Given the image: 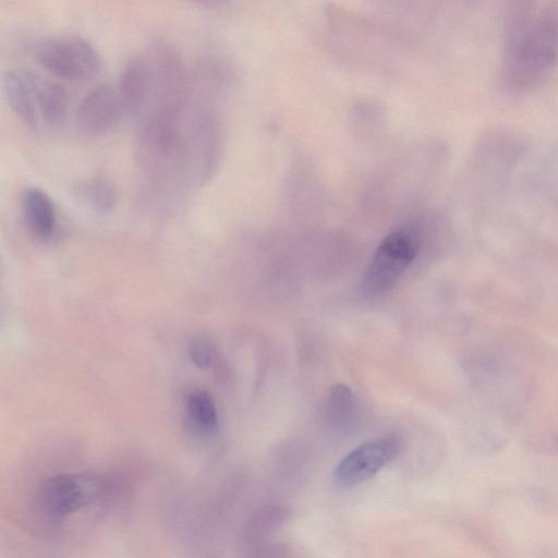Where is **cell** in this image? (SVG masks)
Instances as JSON below:
<instances>
[{
  "mask_svg": "<svg viewBox=\"0 0 558 558\" xmlns=\"http://www.w3.org/2000/svg\"><path fill=\"white\" fill-rule=\"evenodd\" d=\"M418 236L407 229L390 233L376 250L363 279L371 295L389 290L412 263L418 251Z\"/></svg>",
  "mask_w": 558,
  "mask_h": 558,
  "instance_id": "obj_4",
  "label": "cell"
},
{
  "mask_svg": "<svg viewBox=\"0 0 558 558\" xmlns=\"http://www.w3.org/2000/svg\"><path fill=\"white\" fill-rule=\"evenodd\" d=\"M198 3L210 7V8H218L223 5L228 0H195Z\"/></svg>",
  "mask_w": 558,
  "mask_h": 558,
  "instance_id": "obj_15",
  "label": "cell"
},
{
  "mask_svg": "<svg viewBox=\"0 0 558 558\" xmlns=\"http://www.w3.org/2000/svg\"><path fill=\"white\" fill-rule=\"evenodd\" d=\"M514 16L506 58L505 75L515 87L538 81L558 58V22L549 16L529 17L527 12Z\"/></svg>",
  "mask_w": 558,
  "mask_h": 558,
  "instance_id": "obj_1",
  "label": "cell"
},
{
  "mask_svg": "<svg viewBox=\"0 0 558 558\" xmlns=\"http://www.w3.org/2000/svg\"><path fill=\"white\" fill-rule=\"evenodd\" d=\"M76 190L81 198L100 213L110 211L116 204V190L107 180L92 179L78 185Z\"/></svg>",
  "mask_w": 558,
  "mask_h": 558,
  "instance_id": "obj_13",
  "label": "cell"
},
{
  "mask_svg": "<svg viewBox=\"0 0 558 558\" xmlns=\"http://www.w3.org/2000/svg\"><path fill=\"white\" fill-rule=\"evenodd\" d=\"M356 400L352 390L343 385H335L328 395L326 403V418L337 428L351 425L356 414Z\"/></svg>",
  "mask_w": 558,
  "mask_h": 558,
  "instance_id": "obj_12",
  "label": "cell"
},
{
  "mask_svg": "<svg viewBox=\"0 0 558 558\" xmlns=\"http://www.w3.org/2000/svg\"><path fill=\"white\" fill-rule=\"evenodd\" d=\"M215 353L214 343L205 336H195L189 341V357L198 368H209L215 360Z\"/></svg>",
  "mask_w": 558,
  "mask_h": 558,
  "instance_id": "obj_14",
  "label": "cell"
},
{
  "mask_svg": "<svg viewBox=\"0 0 558 558\" xmlns=\"http://www.w3.org/2000/svg\"><path fill=\"white\" fill-rule=\"evenodd\" d=\"M117 88L125 113H143L150 94V74L144 53L128 61L121 72Z\"/></svg>",
  "mask_w": 558,
  "mask_h": 558,
  "instance_id": "obj_7",
  "label": "cell"
},
{
  "mask_svg": "<svg viewBox=\"0 0 558 558\" xmlns=\"http://www.w3.org/2000/svg\"><path fill=\"white\" fill-rule=\"evenodd\" d=\"M125 113L117 86L102 83L89 89L81 99L75 120L80 131L98 135L112 129Z\"/></svg>",
  "mask_w": 558,
  "mask_h": 558,
  "instance_id": "obj_6",
  "label": "cell"
},
{
  "mask_svg": "<svg viewBox=\"0 0 558 558\" xmlns=\"http://www.w3.org/2000/svg\"><path fill=\"white\" fill-rule=\"evenodd\" d=\"M36 59L50 74L68 82L90 81L102 69L97 49L80 36H59L43 41L36 50Z\"/></svg>",
  "mask_w": 558,
  "mask_h": 558,
  "instance_id": "obj_3",
  "label": "cell"
},
{
  "mask_svg": "<svg viewBox=\"0 0 558 558\" xmlns=\"http://www.w3.org/2000/svg\"><path fill=\"white\" fill-rule=\"evenodd\" d=\"M109 489V480L98 473H59L39 484L35 507L45 517L63 519L101 499Z\"/></svg>",
  "mask_w": 558,
  "mask_h": 558,
  "instance_id": "obj_2",
  "label": "cell"
},
{
  "mask_svg": "<svg viewBox=\"0 0 558 558\" xmlns=\"http://www.w3.org/2000/svg\"><path fill=\"white\" fill-rule=\"evenodd\" d=\"M32 83L38 112L50 125H61L68 116L69 95L59 83L26 70Z\"/></svg>",
  "mask_w": 558,
  "mask_h": 558,
  "instance_id": "obj_9",
  "label": "cell"
},
{
  "mask_svg": "<svg viewBox=\"0 0 558 558\" xmlns=\"http://www.w3.org/2000/svg\"><path fill=\"white\" fill-rule=\"evenodd\" d=\"M189 424L202 435H213L219 426L218 410L211 395L202 389L190 391L184 400Z\"/></svg>",
  "mask_w": 558,
  "mask_h": 558,
  "instance_id": "obj_11",
  "label": "cell"
},
{
  "mask_svg": "<svg viewBox=\"0 0 558 558\" xmlns=\"http://www.w3.org/2000/svg\"><path fill=\"white\" fill-rule=\"evenodd\" d=\"M2 88L13 113L25 124L36 125L38 109L26 70H9L2 76Z\"/></svg>",
  "mask_w": 558,
  "mask_h": 558,
  "instance_id": "obj_8",
  "label": "cell"
},
{
  "mask_svg": "<svg viewBox=\"0 0 558 558\" xmlns=\"http://www.w3.org/2000/svg\"><path fill=\"white\" fill-rule=\"evenodd\" d=\"M21 207L26 226L34 235L43 240L52 236L57 226L56 210L45 192L36 187L25 190Z\"/></svg>",
  "mask_w": 558,
  "mask_h": 558,
  "instance_id": "obj_10",
  "label": "cell"
},
{
  "mask_svg": "<svg viewBox=\"0 0 558 558\" xmlns=\"http://www.w3.org/2000/svg\"><path fill=\"white\" fill-rule=\"evenodd\" d=\"M401 450L402 441L395 435H386L360 445L335 468L333 486L350 488L367 481L395 460Z\"/></svg>",
  "mask_w": 558,
  "mask_h": 558,
  "instance_id": "obj_5",
  "label": "cell"
}]
</instances>
